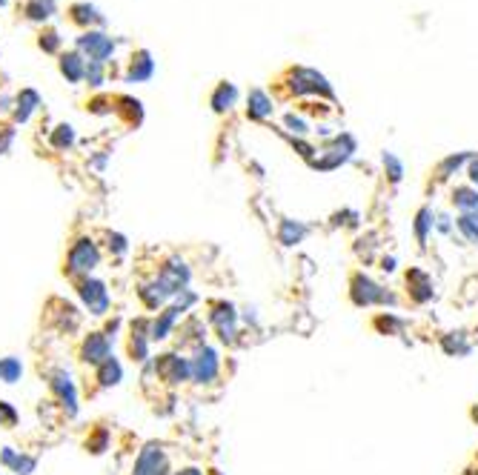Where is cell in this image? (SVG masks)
Returning <instances> with one entry per match:
<instances>
[{
    "instance_id": "obj_1",
    "label": "cell",
    "mask_w": 478,
    "mask_h": 475,
    "mask_svg": "<svg viewBox=\"0 0 478 475\" xmlns=\"http://www.w3.org/2000/svg\"><path fill=\"white\" fill-rule=\"evenodd\" d=\"M349 298H352V304L355 306H386V304H396V295H390L384 287H378V283L370 278V275H364V272H355L352 278H349Z\"/></svg>"
},
{
    "instance_id": "obj_2",
    "label": "cell",
    "mask_w": 478,
    "mask_h": 475,
    "mask_svg": "<svg viewBox=\"0 0 478 475\" xmlns=\"http://www.w3.org/2000/svg\"><path fill=\"white\" fill-rule=\"evenodd\" d=\"M78 52L86 57V60H98V63H106L112 55H115V41L106 35L103 29H89V31H80V38L75 41Z\"/></svg>"
},
{
    "instance_id": "obj_3",
    "label": "cell",
    "mask_w": 478,
    "mask_h": 475,
    "mask_svg": "<svg viewBox=\"0 0 478 475\" xmlns=\"http://www.w3.org/2000/svg\"><path fill=\"white\" fill-rule=\"evenodd\" d=\"M101 255H98V246L89 241V238H80L72 243L69 249V258H66V272L69 275H89L95 267H98Z\"/></svg>"
},
{
    "instance_id": "obj_4",
    "label": "cell",
    "mask_w": 478,
    "mask_h": 475,
    "mask_svg": "<svg viewBox=\"0 0 478 475\" xmlns=\"http://www.w3.org/2000/svg\"><path fill=\"white\" fill-rule=\"evenodd\" d=\"M155 372L161 375V381L175 387V384H184V381H189V378H192V361L175 355V353H166V355H158Z\"/></svg>"
},
{
    "instance_id": "obj_5",
    "label": "cell",
    "mask_w": 478,
    "mask_h": 475,
    "mask_svg": "<svg viewBox=\"0 0 478 475\" xmlns=\"http://www.w3.org/2000/svg\"><path fill=\"white\" fill-rule=\"evenodd\" d=\"M155 283L164 290L166 298L181 295V292L187 290V283H189V267H187L184 261H169V264L161 269V275L155 278Z\"/></svg>"
},
{
    "instance_id": "obj_6",
    "label": "cell",
    "mask_w": 478,
    "mask_h": 475,
    "mask_svg": "<svg viewBox=\"0 0 478 475\" xmlns=\"http://www.w3.org/2000/svg\"><path fill=\"white\" fill-rule=\"evenodd\" d=\"M80 301L89 306V312L92 315H103L109 309V292H106V283L103 281H95V278H86L80 281Z\"/></svg>"
},
{
    "instance_id": "obj_7",
    "label": "cell",
    "mask_w": 478,
    "mask_h": 475,
    "mask_svg": "<svg viewBox=\"0 0 478 475\" xmlns=\"http://www.w3.org/2000/svg\"><path fill=\"white\" fill-rule=\"evenodd\" d=\"M209 321H212V327L218 329L221 341H226V343H232V341H235L238 312H235V306H232V304H226V301L212 304V312H209Z\"/></svg>"
},
{
    "instance_id": "obj_8",
    "label": "cell",
    "mask_w": 478,
    "mask_h": 475,
    "mask_svg": "<svg viewBox=\"0 0 478 475\" xmlns=\"http://www.w3.org/2000/svg\"><path fill=\"white\" fill-rule=\"evenodd\" d=\"M221 369V361H218V353L212 346H198V353L192 358V378L198 384H209L215 381V375Z\"/></svg>"
},
{
    "instance_id": "obj_9",
    "label": "cell",
    "mask_w": 478,
    "mask_h": 475,
    "mask_svg": "<svg viewBox=\"0 0 478 475\" xmlns=\"http://www.w3.org/2000/svg\"><path fill=\"white\" fill-rule=\"evenodd\" d=\"M135 475H172L161 444H146L135 461Z\"/></svg>"
},
{
    "instance_id": "obj_10",
    "label": "cell",
    "mask_w": 478,
    "mask_h": 475,
    "mask_svg": "<svg viewBox=\"0 0 478 475\" xmlns=\"http://www.w3.org/2000/svg\"><path fill=\"white\" fill-rule=\"evenodd\" d=\"M404 281H407V292H410V298H412V304H430L433 298H435V290H433V278L424 272V269H418V267H412L407 275H404Z\"/></svg>"
},
{
    "instance_id": "obj_11",
    "label": "cell",
    "mask_w": 478,
    "mask_h": 475,
    "mask_svg": "<svg viewBox=\"0 0 478 475\" xmlns=\"http://www.w3.org/2000/svg\"><path fill=\"white\" fill-rule=\"evenodd\" d=\"M80 358L86 361V364H95V367H101L106 358H112V346H109V335H101V332H95V335H89L86 341H83V350H80Z\"/></svg>"
},
{
    "instance_id": "obj_12",
    "label": "cell",
    "mask_w": 478,
    "mask_h": 475,
    "mask_svg": "<svg viewBox=\"0 0 478 475\" xmlns=\"http://www.w3.org/2000/svg\"><path fill=\"white\" fill-rule=\"evenodd\" d=\"M155 75V60H152V52L149 49H138L129 60V69H126V80L129 83H143Z\"/></svg>"
},
{
    "instance_id": "obj_13",
    "label": "cell",
    "mask_w": 478,
    "mask_h": 475,
    "mask_svg": "<svg viewBox=\"0 0 478 475\" xmlns=\"http://www.w3.org/2000/svg\"><path fill=\"white\" fill-rule=\"evenodd\" d=\"M52 390H55L57 398H61V404H64L66 413L75 416V413H78V390H75V384H72V378H69L66 372H55V375H52Z\"/></svg>"
},
{
    "instance_id": "obj_14",
    "label": "cell",
    "mask_w": 478,
    "mask_h": 475,
    "mask_svg": "<svg viewBox=\"0 0 478 475\" xmlns=\"http://www.w3.org/2000/svg\"><path fill=\"white\" fill-rule=\"evenodd\" d=\"M292 80H295L292 89H295L298 94H304V92H324L326 98L333 94V89H330V83L324 80V75H318V72H312V69H298Z\"/></svg>"
},
{
    "instance_id": "obj_15",
    "label": "cell",
    "mask_w": 478,
    "mask_h": 475,
    "mask_svg": "<svg viewBox=\"0 0 478 475\" xmlns=\"http://www.w3.org/2000/svg\"><path fill=\"white\" fill-rule=\"evenodd\" d=\"M69 20H72L75 26H80L83 31L95 29V26H103V15H101L98 6H92V3H72V6H69Z\"/></svg>"
},
{
    "instance_id": "obj_16",
    "label": "cell",
    "mask_w": 478,
    "mask_h": 475,
    "mask_svg": "<svg viewBox=\"0 0 478 475\" xmlns=\"http://www.w3.org/2000/svg\"><path fill=\"white\" fill-rule=\"evenodd\" d=\"M57 66H61V75L69 80V83H80L83 75H86V57L75 49V52H64L61 60H57Z\"/></svg>"
},
{
    "instance_id": "obj_17",
    "label": "cell",
    "mask_w": 478,
    "mask_h": 475,
    "mask_svg": "<svg viewBox=\"0 0 478 475\" xmlns=\"http://www.w3.org/2000/svg\"><path fill=\"white\" fill-rule=\"evenodd\" d=\"M146 321H138V324H132V338H129V355L135 358V361H146L149 358V332H146Z\"/></svg>"
},
{
    "instance_id": "obj_18",
    "label": "cell",
    "mask_w": 478,
    "mask_h": 475,
    "mask_svg": "<svg viewBox=\"0 0 478 475\" xmlns=\"http://www.w3.org/2000/svg\"><path fill=\"white\" fill-rule=\"evenodd\" d=\"M38 106H41V94L35 89H20V94L15 98V120L26 123Z\"/></svg>"
},
{
    "instance_id": "obj_19",
    "label": "cell",
    "mask_w": 478,
    "mask_h": 475,
    "mask_svg": "<svg viewBox=\"0 0 478 475\" xmlns=\"http://www.w3.org/2000/svg\"><path fill=\"white\" fill-rule=\"evenodd\" d=\"M181 306H169V309H164L158 318H155V324H152V329H149V338L152 341H164L169 332H172V327H175V321L181 318Z\"/></svg>"
},
{
    "instance_id": "obj_20",
    "label": "cell",
    "mask_w": 478,
    "mask_h": 475,
    "mask_svg": "<svg viewBox=\"0 0 478 475\" xmlns=\"http://www.w3.org/2000/svg\"><path fill=\"white\" fill-rule=\"evenodd\" d=\"M247 115L252 120H266V118L273 115V101L266 98V92H261V89H252L249 92V98H247Z\"/></svg>"
},
{
    "instance_id": "obj_21",
    "label": "cell",
    "mask_w": 478,
    "mask_h": 475,
    "mask_svg": "<svg viewBox=\"0 0 478 475\" xmlns=\"http://www.w3.org/2000/svg\"><path fill=\"white\" fill-rule=\"evenodd\" d=\"M441 350L447 353V355H453V358H467L470 355V341H467V332H447L444 338H441Z\"/></svg>"
},
{
    "instance_id": "obj_22",
    "label": "cell",
    "mask_w": 478,
    "mask_h": 475,
    "mask_svg": "<svg viewBox=\"0 0 478 475\" xmlns=\"http://www.w3.org/2000/svg\"><path fill=\"white\" fill-rule=\"evenodd\" d=\"M310 235V229L301 224V220H281V227H278V241L284 243V246H295V243H301L304 238Z\"/></svg>"
},
{
    "instance_id": "obj_23",
    "label": "cell",
    "mask_w": 478,
    "mask_h": 475,
    "mask_svg": "<svg viewBox=\"0 0 478 475\" xmlns=\"http://www.w3.org/2000/svg\"><path fill=\"white\" fill-rule=\"evenodd\" d=\"M55 12H57L55 0H26V3H23V15L29 20H35V23H46Z\"/></svg>"
},
{
    "instance_id": "obj_24",
    "label": "cell",
    "mask_w": 478,
    "mask_h": 475,
    "mask_svg": "<svg viewBox=\"0 0 478 475\" xmlns=\"http://www.w3.org/2000/svg\"><path fill=\"white\" fill-rule=\"evenodd\" d=\"M121 378H124V367H121V361H117V358H106L98 367L101 387H117V384H121Z\"/></svg>"
},
{
    "instance_id": "obj_25",
    "label": "cell",
    "mask_w": 478,
    "mask_h": 475,
    "mask_svg": "<svg viewBox=\"0 0 478 475\" xmlns=\"http://www.w3.org/2000/svg\"><path fill=\"white\" fill-rule=\"evenodd\" d=\"M453 204L461 209V215L478 212V189H472V186H456L453 189Z\"/></svg>"
},
{
    "instance_id": "obj_26",
    "label": "cell",
    "mask_w": 478,
    "mask_h": 475,
    "mask_svg": "<svg viewBox=\"0 0 478 475\" xmlns=\"http://www.w3.org/2000/svg\"><path fill=\"white\" fill-rule=\"evenodd\" d=\"M235 101H238V89L232 86V83H218V89L212 92V109L215 112H226V109H232L235 106Z\"/></svg>"
},
{
    "instance_id": "obj_27",
    "label": "cell",
    "mask_w": 478,
    "mask_h": 475,
    "mask_svg": "<svg viewBox=\"0 0 478 475\" xmlns=\"http://www.w3.org/2000/svg\"><path fill=\"white\" fill-rule=\"evenodd\" d=\"M115 104H117L115 109L126 118V123H140V118H143V106H140V101L129 98V94H121V98H115Z\"/></svg>"
},
{
    "instance_id": "obj_28",
    "label": "cell",
    "mask_w": 478,
    "mask_h": 475,
    "mask_svg": "<svg viewBox=\"0 0 478 475\" xmlns=\"http://www.w3.org/2000/svg\"><path fill=\"white\" fill-rule=\"evenodd\" d=\"M435 227V218H433V209H418V215H415V224H412V229H415V241L418 243H427V235H430V229Z\"/></svg>"
},
{
    "instance_id": "obj_29",
    "label": "cell",
    "mask_w": 478,
    "mask_h": 475,
    "mask_svg": "<svg viewBox=\"0 0 478 475\" xmlns=\"http://www.w3.org/2000/svg\"><path fill=\"white\" fill-rule=\"evenodd\" d=\"M20 375H23V364H20V358H0V381L3 384H15V381H20Z\"/></svg>"
},
{
    "instance_id": "obj_30",
    "label": "cell",
    "mask_w": 478,
    "mask_h": 475,
    "mask_svg": "<svg viewBox=\"0 0 478 475\" xmlns=\"http://www.w3.org/2000/svg\"><path fill=\"white\" fill-rule=\"evenodd\" d=\"M372 327H375L381 335H398V332H401V327H404V321H401V318H396L393 312H381L378 318L372 321Z\"/></svg>"
},
{
    "instance_id": "obj_31",
    "label": "cell",
    "mask_w": 478,
    "mask_h": 475,
    "mask_svg": "<svg viewBox=\"0 0 478 475\" xmlns=\"http://www.w3.org/2000/svg\"><path fill=\"white\" fill-rule=\"evenodd\" d=\"M83 80L92 86V89H101L106 83V63H98V60H86V75Z\"/></svg>"
},
{
    "instance_id": "obj_32",
    "label": "cell",
    "mask_w": 478,
    "mask_h": 475,
    "mask_svg": "<svg viewBox=\"0 0 478 475\" xmlns=\"http://www.w3.org/2000/svg\"><path fill=\"white\" fill-rule=\"evenodd\" d=\"M456 227H458V232H461L470 243H475V246H478V218H475V212L461 215V218L456 220Z\"/></svg>"
},
{
    "instance_id": "obj_33",
    "label": "cell",
    "mask_w": 478,
    "mask_h": 475,
    "mask_svg": "<svg viewBox=\"0 0 478 475\" xmlns=\"http://www.w3.org/2000/svg\"><path fill=\"white\" fill-rule=\"evenodd\" d=\"M49 141H52L55 149H69V146L75 143V129H72L69 123H61V126H57V129L52 132Z\"/></svg>"
},
{
    "instance_id": "obj_34",
    "label": "cell",
    "mask_w": 478,
    "mask_h": 475,
    "mask_svg": "<svg viewBox=\"0 0 478 475\" xmlns=\"http://www.w3.org/2000/svg\"><path fill=\"white\" fill-rule=\"evenodd\" d=\"M38 46L46 55H57V52H61V35H57L55 29H43L41 35H38Z\"/></svg>"
},
{
    "instance_id": "obj_35",
    "label": "cell",
    "mask_w": 478,
    "mask_h": 475,
    "mask_svg": "<svg viewBox=\"0 0 478 475\" xmlns=\"http://www.w3.org/2000/svg\"><path fill=\"white\" fill-rule=\"evenodd\" d=\"M381 161H384V169H386V175H390V180L393 183H398L401 178H404V166H401V161L393 155V152H384L381 155Z\"/></svg>"
},
{
    "instance_id": "obj_36",
    "label": "cell",
    "mask_w": 478,
    "mask_h": 475,
    "mask_svg": "<svg viewBox=\"0 0 478 475\" xmlns=\"http://www.w3.org/2000/svg\"><path fill=\"white\" fill-rule=\"evenodd\" d=\"M464 161H470V152H461V155H453V157H447V161L441 164V169H438V178H447L450 172H456Z\"/></svg>"
},
{
    "instance_id": "obj_37",
    "label": "cell",
    "mask_w": 478,
    "mask_h": 475,
    "mask_svg": "<svg viewBox=\"0 0 478 475\" xmlns=\"http://www.w3.org/2000/svg\"><path fill=\"white\" fill-rule=\"evenodd\" d=\"M106 444H109V432H106V430H98L92 438L86 441V450L98 455V453H103V450H106Z\"/></svg>"
},
{
    "instance_id": "obj_38",
    "label": "cell",
    "mask_w": 478,
    "mask_h": 475,
    "mask_svg": "<svg viewBox=\"0 0 478 475\" xmlns=\"http://www.w3.org/2000/svg\"><path fill=\"white\" fill-rule=\"evenodd\" d=\"M35 467H38V461H35L32 455H17V458H15V464H12V469H15V472H20V475H32V472H35Z\"/></svg>"
},
{
    "instance_id": "obj_39",
    "label": "cell",
    "mask_w": 478,
    "mask_h": 475,
    "mask_svg": "<svg viewBox=\"0 0 478 475\" xmlns=\"http://www.w3.org/2000/svg\"><path fill=\"white\" fill-rule=\"evenodd\" d=\"M0 424H3V427H15V424H17V413H15V406H12V404H6V401H0Z\"/></svg>"
},
{
    "instance_id": "obj_40",
    "label": "cell",
    "mask_w": 478,
    "mask_h": 475,
    "mask_svg": "<svg viewBox=\"0 0 478 475\" xmlns=\"http://www.w3.org/2000/svg\"><path fill=\"white\" fill-rule=\"evenodd\" d=\"M109 106H112V98H109V101H106V98H95L92 104H89V112L103 115V112H109Z\"/></svg>"
},
{
    "instance_id": "obj_41",
    "label": "cell",
    "mask_w": 478,
    "mask_h": 475,
    "mask_svg": "<svg viewBox=\"0 0 478 475\" xmlns=\"http://www.w3.org/2000/svg\"><path fill=\"white\" fill-rule=\"evenodd\" d=\"M287 126L292 132H298V135H304L307 132V123L301 120V118H295V115H287Z\"/></svg>"
},
{
    "instance_id": "obj_42",
    "label": "cell",
    "mask_w": 478,
    "mask_h": 475,
    "mask_svg": "<svg viewBox=\"0 0 478 475\" xmlns=\"http://www.w3.org/2000/svg\"><path fill=\"white\" fill-rule=\"evenodd\" d=\"M109 249H115L117 255H121V252H126V238L124 235H109Z\"/></svg>"
},
{
    "instance_id": "obj_43",
    "label": "cell",
    "mask_w": 478,
    "mask_h": 475,
    "mask_svg": "<svg viewBox=\"0 0 478 475\" xmlns=\"http://www.w3.org/2000/svg\"><path fill=\"white\" fill-rule=\"evenodd\" d=\"M435 229H438V232H444V235H450V232H453L450 218H447V215H435Z\"/></svg>"
},
{
    "instance_id": "obj_44",
    "label": "cell",
    "mask_w": 478,
    "mask_h": 475,
    "mask_svg": "<svg viewBox=\"0 0 478 475\" xmlns=\"http://www.w3.org/2000/svg\"><path fill=\"white\" fill-rule=\"evenodd\" d=\"M381 272H396V258H381Z\"/></svg>"
},
{
    "instance_id": "obj_45",
    "label": "cell",
    "mask_w": 478,
    "mask_h": 475,
    "mask_svg": "<svg viewBox=\"0 0 478 475\" xmlns=\"http://www.w3.org/2000/svg\"><path fill=\"white\" fill-rule=\"evenodd\" d=\"M172 475H206V472L198 469V467H184V469H178V472H172Z\"/></svg>"
},
{
    "instance_id": "obj_46",
    "label": "cell",
    "mask_w": 478,
    "mask_h": 475,
    "mask_svg": "<svg viewBox=\"0 0 478 475\" xmlns=\"http://www.w3.org/2000/svg\"><path fill=\"white\" fill-rule=\"evenodd\" d=\"M470 180H472V183H478V161H472V164H470Z\"/></svg>"
},
{
    "instance_id": "obj_47",
    "label": "cell",
    "mask_w": 478,
    "mask_h": 475,
    "mask_svg": "<svg viewBox=\"0 0 478 475\" xmlns=\"http://www.w3.org/2000/svg\"><path fill=\"white\" fill-rule=\"evenodd\" d=\"M470 416H472V421H478V406H472V413H470Z\"/></svg>"
},
{
    "instance_id": "obj_48",
    "label": "cell",
    "mask_w": 478,
    "mask_h": 475,
    "mask_svg": "<svg viewBox=\"0 0 478 475\" xmlns=\"http://www.w3.org/2000/svg\"><path fill=\"white\" fill-rule=\"evenodd\" d=\"M0 6H6V0H0Z\"/></svg>"
}]
</instances>
